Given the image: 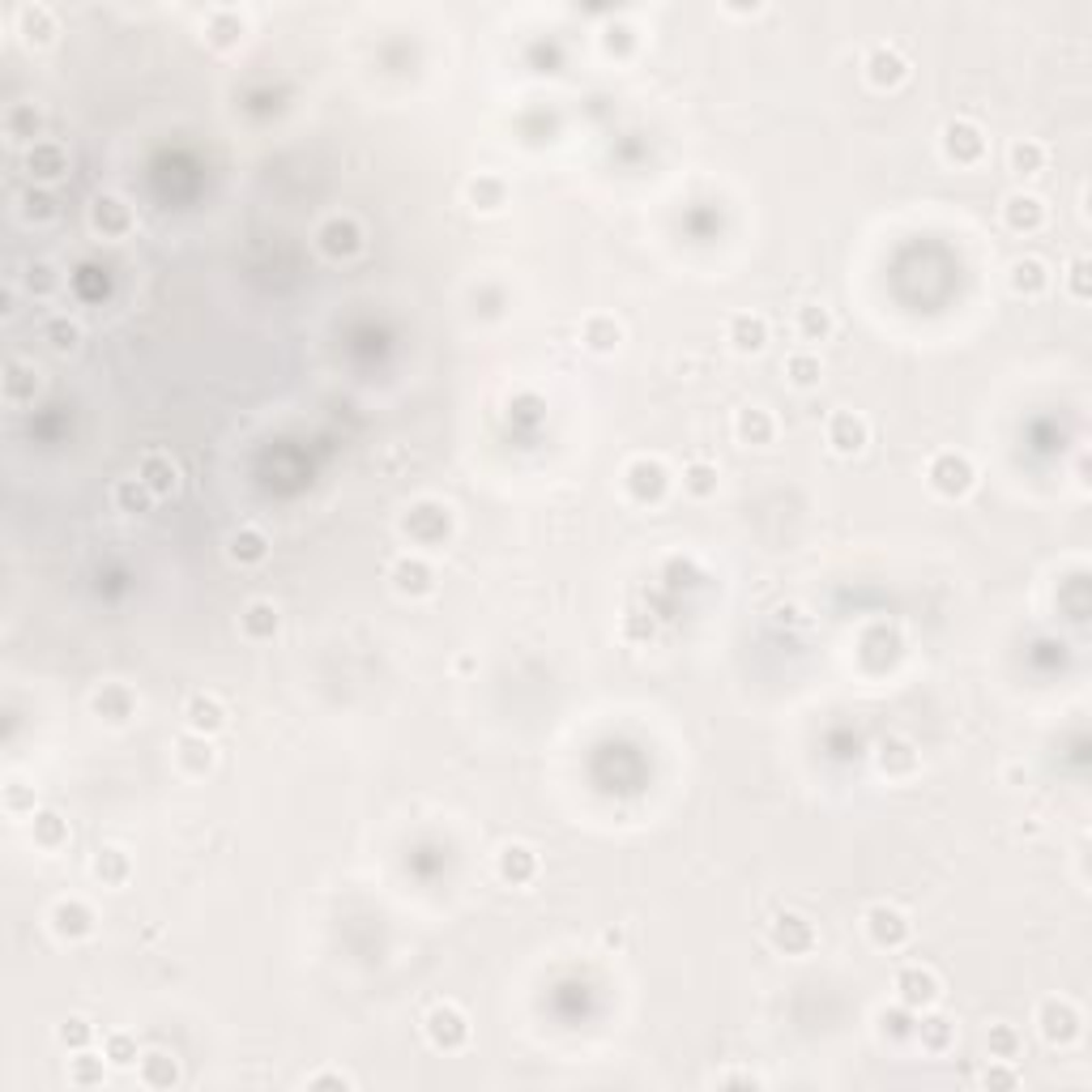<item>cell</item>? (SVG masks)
<instances>
[{"mask_svg": "<svg viewBox=\"0 0 1092 1092\" xmlns=\"http://www.w3.org/2000/svg\"><path fill=\"white\" fill-rule=\"evenodd\" d=\"M402 530H406L410 542L427 547V551H440V547L448 542V534H452V512H448V504L422 500V504H414V508L402 517Z\"/></svg>", "mask_w": 1092, "mask_h": 1092, "instance_id": "1", "label": "cell"}, {"mask_svg": "<svg viewBox=\"0 0 1092 1092\" xmlns=\"http://www.w3.org/2000/svg\"><path fill=\"white\" fill-rule=\"evenodd\" d=\"M926 482H931L935 496L961 500V496H969V491H973L977 470H973V462H969L965 452H939L935 462L926 466Z\"/></svg>", "mask_w": 1092, "mask_h": 1092, "instance_id": "2", "label": "cell"}, {"mask_svg": "<svg viewBox=\"0 0 1092 1092\" xmlns=\"http://www.w3.org/2000/svg\"><path fill=\"white\" fill-rule=\"evenodd\" d=\"M90 227L102 239H124L132 231V205L124 197H116V193H98L90 201Z\"/></svg>", "mask_w": 1092, "mask_h": 1092, "instance_id": "3", "label": "cell"}, {"mask_svg": "<svg viewBox=\"0 0 1092 1092\" xmlns=\"http://www.w3.org/2000/svg\"><path fill=\"white\" fill-rule=\"evenodd\" d=\"M862 922H866V935H870V943L875 947H905L909 943V918L905 913L896 909V905H870L866 913H862Z\"/></svg>", "mask_w": 1092, "mask_h": 1092, "instance_id": "4", "label": "cell"}, {"mask_svg": "<svg viewBox=\"0 0 1092 1092\" xmlns=\"http://www.w3.org/2000/svg\"><path fill=\"white\" fill-rule=\"evenodd\" d=\"M427 1041L436 1050H462L470 1041V1020L456 1003H440L427 1015Z\"/></svg>", "mask_w": 1092, "mask_h": 1092, "instance_id": "5", "label": "cell"}, {"mask_svg": "<svg viewBox=\"0 0 1092 1092\" xmlns=\"http://www.w3.org/2000/svg\"><path fill=\"white\" fill-rule=\"evenodd\" d=\"M768 939H772V947H777V952H786V956H806V952H816V943H820L816 926L806 922L802 913H781V918L768 926Z\"/></svg>", "mask_w": 1092, "mask_h": 1092, "instance_id": "6", "label": "cell"}, {"mask_svg": "<svg viewBox=\"0 0 1092 1092\" xmlns=\"http://www.w3.org/2000/svg\"><path fill=\"white\" fill-rule=\"evenodd\" d=\"M896 999L909 1007V1011H926L939 1003V977L926 969V965H905L896 973Z\"/></svg>", "mask_w": 1092, "mask_h": 1092, "instance_id": "7", "label": "cell"}, {"mask_svg": "<svg viewBox=\"0 0 1092 1092\" xmlns=\"http://www.w3.org/2000/svg\"><path fill=\"white\" fill-rule=\"evenodd\" d=\"M623 482H627V496L637 504H657L666 496V486H671V474H666V466L653 462V456H641V462L627 466Z\"/></svg>", "mask_w": 1092, "mask_h": 1092, "instance_id": "8", "label": "cell"}, {"mask_svg": "<svg viewBox=\"0 0 1092 1092\" xmlns=\"http://www.w3.org/2000/svg\"><path fill=\"white\" fill-rule=\"evenodd\" d=\"M943 154L961 163V167H973L985 158V132L973 124V120H952L943 128Z\"/></svg>", "mask_w": 1092, "mask_h": 1092, "instance_id": "9", "label": "cell"}, {"mask_svg": "<svg viewBox=\"0 0 1092 1092\" xmlns=\"http://www.w3.org/2000/svg\"><path fill=\"white\" fill-rule=\"evenodd\" d=\"M26 175L34 184H56L68 175V150L60 146V141H34V146L26 150Z\"/></svg>", "mask_w": 1092, "mask_h": 1092, "instance_id": "10", "label": "cell"}, {"mask_svg": "<svg viewBox=\"0 0 1092 1092\" xmlns=\"http://www.w3.org/2000/svg\"><path fill=\"white\" fill-rule=\"evenodd\" d=\"M1037 1025H1041V1037L1050 1045H1067L1080 1037V1011L1067 999H1045L1037 1011Z\"/></svg>", "mask_w": 1092, "mask_h": 1092, "instance_id": "11", "label": "cell"}, {"mask_svg": "<svg viewBox=\"0 0 1092 1092\" xmlns=\"http://www.w3.org/2000/svg\"><path fill=\"white\" fill-rule=\"evenodd\" d=\"M316 243H321V253L329 261H350L363 248V227L355 218H329L321 227V235H316Z\"/></svg>", "mask_w": 1092, "mask_h": 1092, "instance_id": "12", "label": "cell"}, {"mask_svg": "<svg viewBox=\"0 0 1092 1092\" xmlns=\"http://www.w3.org/2000/svg\"><path fill=\"white\" fill-rule=\"evenodd\" d=\"M866 440H870V427H866V418H862V414H854V410H836V414L828 418V444H832V452H840V456H858V452L866 448Z\"/></svg>", "mask_w": 1092, "mask_h": 1092, "instance_id": "13", "label": "cell"}, {"mask_svg": "<svg viewBox=\"0 0 1092 1092\" xmlns=\"http://www.w3.org/2000/svg\"><path fill=\"white\" fill-rule=\"evenodd\" d=\"M866 78H870V86H879V90H892V86H901V82L909 78V60L901 56V48L879 43V48H870V56H866Z\"/></svg>", "mask_w": 1092, "mask_h": 1092, "instance_id": "14", "label": "cell"}, {"mask_svg": "<svg viewBox=\"0 0 1092 1092\" xmlns=\"http://www.w3.org/2000/svg\"><path fill=\"white\" fill-rule=\"evenodd\" d=\"M389 581L397 593L406 597H427L436 589V572H432V563L427 559H414V555H402L393 568H389Z\"/></svg>", "mask_w": 1092, "mask_h": 1092, "instance_id": "15", "label": "cell"}, {"mask_svg": "<svg viewBox=\"0 0 1092 1092\" xmlns=\"http://www.w3.org/2000/svg\"><path fill=\"white\" fill-rule=\"evenodd\" d=\"M1003 223H1007L1015 235H1033V231H1041V223H1045V205H1041V197H1033V193H1007V197H1003Z\"/></svg>", "mask_w": 1092, "mask_h": 1092, "instance_id": "16", "label": "cell"}, {"mask_svg": "<svg viewBox=\"0 0 1092 1092\" xmlns=\"http://www.w3.org/2000/svg\"><path fill=\"white\" fill-rule=\"evenodd\" d=\"M52 931L68 943H78V939H90L94 935V909L86 901H60L52 909Z\"/></svg>", "mask_w": 1092, "mask_h": 1092, "instance_id": "17", "label": "cell"}, {"mask_svg": "<svg viewBox=\"0 0 1092 1092\" xmlns=\"http://www.w3.org/2000/svg\"><path fill=\"white\" fill-rule=\"evenodd\" d=\"M137 478L154 491V500H163V496H175V486H180V466L167 452H146L137 462Z\"/></svg>", "mask_w": 1092, "mask_h": 1092, "instance_id": "18", "label": "cell"}, {"mask_svg": "<svg viewBox=\"0 0 1092 1092\" xmlns=\"http://www.w3.org/2000/svg\"><path fill=\"white\" fill-rule=\"evenodd\" d=\"M1007 282H1011V291L1015 295H1025V299H1037L1050 291V265L1041 257H1015L1011 269H1007Z\"/></svg>", "mask_w": 1092, "mask_h": 1092, "instance_id": "19", "label": "cell"}, {"mask_svg": "<svg viewBox=\"0 0 1092 1092\" xmlns=\"http://www.w3.org/2000/svg\"><path fill=\"white\" fill-rule=\"evenodd\" d=\"M918 747L909 743V738H901V734H888L884 743H879V768L888 772V777H913V772H918Z\"/></svg>", "mask_w": 1092, "mask_h": 1092, "instance_id": "20", "label": "cell"}, {"mask_svg": "<svg viewBox=\"0 0 1092 1092\" xmlns=\"http://www.w3.org/2000/svg\"><path fill=\"white\" fill-rule=\"evenodd\" d=\"M184 721L193 734H218L227 726V704L218 696H193L184 704Z\"/></svg>", "mask_w": 1092, "mask_h": 1092, "instance_id": "21", "label": "cell"}, {"mask_svg": "<svg viewBox=\"0 0 1092 1092\" xmlns=\"http://www.w3.org/2000/svg\"><path fill=\"white\" fill-rule=\"evenodd\" d=\"M13 22H18V34H22V39H26L30 48L52 43V34H56V13H52L48 5H22V9L13 13Z\"/></svg>", "mask_w": 1092, "mask_h": 1092, "instance_id": "22", "label": "cell"}, {"mask_svg": "<svg viewBox=\"0 0 1092 1092\" xmlns=\"http://www.w3.org/2000/svg\"><path fill=\"white\" fill-rule=\"evenodd\" d=\"M734 436L743 444L764 448V444H772V436H777V422H772V414L764 406H743L738 418H734Z\"/></svg>", "mask_w": 1092, "mask_h": 1092, "instance_id": "23", "label": "cell"}, {"mask_svg": "<svg viewBox=\"0 0 1092 1092\" xmlns=\"http://www.w3.org/2000/svg\"><path fill=\"white\" fill-rule=\"evenodd\" d=\"M175 760H180V768L184 772H193V777H201V772H209L214 768V760H218V751H214V743H209V734H184L180 743H175Z\"/></svg>", "mask_w": 1092, "mask_h": 1092, "instance_id": "24", "label": "cell"}, {"mask_svg": "<svg viewBox=\"0 0 1092 1092\" xmlns=\"http://www.w3.org/2000/svg\"><path fill=\"white\" fill-rule=\"evenodd\" d=\"M726 333H730V346L738 350V355H760V350L768 346V321H764V316H747V312L734 316Z\"/></svg>", "mask_w": 1092, "mask_h": 1092, "instance_id": "25", "label": "cell"}, {"mask_svg": "<svg viewBox=\"0 0 1092 1092\" xmlns=\"http://www.w3.org/2000/svg\"><path fill=\"white\" fill-rule=\"evenodd\" d=\"M534 875H538V854L530 845H504L500 850V879L504 884L521 888V884H530Z\"/></svg>", "mask_w": 1092, "mask_h": 1092, "instance_id": "26", "label": "cell"}, {"mask_svg": "<svg viewBox=\"0 0 1092 1092\" xmlns=\"http://www.w3.org/2000/svg\"><path fill=\"white\" fill-rule=\"evenodd\" d=\"M227 555L239 563V568L265 563V559H269V538H265V530H257V525H243V530H235L231 542H227Z\"/></svg>", "mask_w": 1092, "mask_h": 1092, "instance_id": "27", "label": "cell"}, {"mask_svg": "<svg viewBox=\"0 0 1092 1092\" xmlns=\"http://www.w3.org/2000/svg\"><path fill=\"white\" fill-rule=\"evenodd\" d=\"M94 713L112 726H124L132 713H137V696L124 687V683H108L98 696H94Z\"/></svg>", "mask_w": 1092, "mask_h": 1092, "instance_id": "28", "label": "cell"}, {"mask_svg": "<svg viewBox=\"0 0 1092 1092\" xmlns=\"http://www.w3.org/2000/svg\"><path fill=\"white\" fill-rule=\"evenodd\" d=\"M137 1071H141V1084H146V1088H175V1084H180V1063H175L167 1050L141 1054Z\"/></svg>", "mask_w": 1092, "mask_h": 1092, "instance_id": "29", "label": "cell"}, {"mask_svg": "<svg viewBox=\"0 0 1092 1092\" xmlns=\"http://www.w3.org/2000/svg\"><path fill=\"white\" fill-rule=\"evenodd\" d=\"M913 1037H918L931 1054H943V1050H952V1041H956V1025L947 1015H939V1011L926 1007V1015L918 1020V1025H913Z\"/></svg>", "mask_w": 1092, "mask_h": 1092, "instance_id": "30", "label": "cell"}, {"mask_svg": "<svg viewBox=\"0 0 1092 1092\" xmlns=\"http://www.w3.org/2000/svg\"><path fill=\"white\" fill-rule=\"evenodd\" d=\"M239 627H243V637H248V641H273L277 637V607L265 602V597H257V602L243 607Z\"/></svg>", "mask_w": 1092, "mask_h": 1092, "instance_id": "31", "label": "cell"}, {"mask_svg": "<svg viewBox=\"0 0 1092 1092\" xmlns=\"http://www.w3.org/2000/svg\"><path fill=\"white\" fill-rule=\"evenodd\" d=\"M94 875L102 888H124L128 875H132V858L120 850V845H108V850H98L94 858Z\"/></svg>", "mask_w": 1092, "mask_h": 1092, "instance_id": "32", "label": "cell"}, {"mask_svg": "<svg viewBox=\"0 0 1092 1092\" xmlns=\"http://www.w3.org/2000/svg\"><path fill=\"white\" fill-rule=\"evenodd\" d=\"M581 342L589 350H597V355H607V350H615L623 342V325L615 321V316H589V321L581 325Z\"/></svg>", "mask_w": 1092, "mask_h": 1092, "instance_id": "33", "label": "cell"}, {"mask_svg": "<svg viewBox=\"0 0 1092 1092\" xmlns=\"http://www.w3.org/2000/svg\"><path fill=\"white\" fill-rule=\"evenodd\" d=\"M470 205L482 209V214H496V209L508 205V184L500 180V175H478V180H470Z\"/></svg>", "mask_w": 1092, "mask_h": 1092, "instance_id": "34", "label": "cell"}, {"mask_svg": "<svg viewBox=\"0 0 1092 1092\" xmlns=\"http://www.w3.org/2000/svg\"><path fill=\"white\" fill-rule=\"evenodd\" d=\"M112 500H116L120 512L141 517V512H150V508H154V491H150L146 482H141V478H120L116 491H112Z\"/></svg>", "mask_w": 1092, "mask_h": 1092, "instance_id": "35", "label": "cell"}, {"mask_svg": "<svg viewBox=\"0 0 1092 1092\" xmlns=\"http://www.w3.org/2000/svg\"><path fill=\"white\" fill-rule=\"evenodd\" d=\"M34 393H39V376H34L30 363L13 359V363L5 367V397H9L13 406H22V402H34Z\"/></svg>", "mask_w": 1092, "mask_h": 1092, "instance_id": "36", "label": "cell"}, {"mask_svg": "<svg viewBox=\"0 0 1092 1092\" xmlns=\"http://www.w3.org/2000/svg\"><path fill=\"white\" fill-rule=\"evenodd\" d=\"M30 820H34L30 832H34V845H39V850H60V845L68 840V820L64 816H56V811H34Z\"/></svg>", "mask_w": 1092, "mask_h": 1092, "instance_id": "37", "label": "cell"}, {"mask_svg": "<svg viewBox=\"0 0 1092 1092\" xmlns=\"http://www.w3.org/2000/svg\"><path fill=\"white\" fill-rule=\"evenodd\" d=\"M1007 163H1011V171L1020 175V180H1029V175H1037L1041 167H1045V146L1041 141H1011V150H1007Z\"/></svg>", "mask_w": 1092, "mask_h": 1092, "instance_id": "38", "label": "cell"}, {"mask_svg": "<svg viewBox=\"0 0 1092 1092\" xmlns=\"http://www.w3.org/2000/svg\"><path fill=\"white\" fill-rule=\"evenodd\" d=\"M108 1067H112L108 1054L98 1059V1054H90V1050H78V1059L68 1063V1080H73L78 1088H94V1084L108 1080Z\"/></svg>", "mask_w": 1092, "mask_h": 1092, "instance_id": "39", "label": "cell"}, {"mask_svg": "<svg viewBox=\"0 0 1092 1092\" xmlns=\"http://www.w3.org/2000/svg\"><path fill=\"white\" fill-rule=\"evenodd\" d=\"M39 128H43V116L34 112V102H13L9 116H5V132H9L13 141H30V146H34Z\"/></svg>", "mask_w": 1092, "mask_h": 1092, "instance_id": "40", "label": "cell"}, {"mask_svg": "<svg viewBox=\"0 0 1092 1092\" xmlns=\"http://www.w3.org/2000/svg\"><path fill=\"white\" fill-rule=\"evenodd\" d=\"M985 1050H991V1059L1015 1063L1020 1054H1025V1037H1020L1015 1025H991V1033H985Z\"/></svg>", "mask_w": 1092, "mask_h": 1092, "instance_id": "41", "label": "cell"}, {"mask_svg": "<svg viewBox=\"0 0 1092 1092\" xmlns=\"http://www.w3.org/2000/svg\"><path fill=\"white\" fill-rule=\"evenodd\" d=\"M683 486H687V496H696V500L717 496V466L704 462V456H696V462H687V470H683Z\"/></svg>", "mask_w": 1092, "mask_h": 1092, "instance_id": "42", "label": "cell"}, {"mask_svg": "<svg viewBox=\"0 0 1092 1092\" xmlns=\"http://www.w3.org/2000/svg\"><path fill=\"white\" fill-rule=\"evenodd\" d=\"M786 376H790V384H798V389H816L820 376H824V363H820V355H811V350H794L786 359Z\"/></svg>", "mask_w": 1092, "mask_h": 1092, "instance_id": "43", "label": "cell"}, {"mask_svg": "<svg viewBox=\"0 0 1092 1092\" xmlns=\"http://www.w3.org/2000/svg\"><path fill=\"white\" fill-rule=\"evenodd\" d=\"M18 209H22V218L26 223H52L56 218V197L48 193V188H26L22 197H18Z\"/></svg>", "mask_w": 1092, "mask_h": 1092, "instance_id": "44", "label": "cell"}, {"mask_svg": "<svg viewBox=\"0 0 1092 1092\" xmlns=\"http://www.w3.org/2000/svg\"><path fill=\"white\" fill-rule=\"evenodd\" d=\"M875 1020H879V1033H884L888 1041H909V1037H913V1025H918V1020H913V1011H909L905 1003L884 1007Z\"/></svg>", "mask_w": 1092, "mask_h": 1092, "instance_id": "45", "label": "cell"}, {"mask_svg": "<svg viewBox=\"0 0 1092 1092\" xmlns=\"http://www.w3.org/2000/svg\"><path fill=\"white\" fill-rule=\"evenodd\" d=\"M43 342L56 350V355H68V350H78L82 329H78V321H68V316H52L43 325Z\"/></svg>", "mask_w": 1092, "mask_h": 1092, "instance_id": "46", "label": "cell"}, {"mask_svg": "<svg viewBox=\"0 0 1092 1092\" xmlns=\"http://www.w3.org/2000/svg\"><path fill=\"white\" fill-rule=\"evenodd\" d=\"M798 333H802L806 342H824V337L832 333V312L820 307V303L798 307Z\"/></svg>", "mask_w": 1092, "mask_h": 1092, "instance_id": "47", "label": "cell"}, {"mask_svg": "<svg viewBox=\"0 0 1092 1092\" xmlns=\"http://www.w3.org/2000/svg\"><path fill=\"white\" fill-rule=\"evenodd\" d=\"M56 287H60V277H56V265L52 261H30L26 265V291L34 299H48Z\"/></svg>", "mask_w": 1092, "mask_h": 1092, "instance_id": "48", "label": "cell"}, {"mask_svg": "<svg viewBox=\"0 0 1092 1092\" xmlns=\"http://www.w3.org/2000/svg\"><path fill=\"white\" fill-rule=\"evenodd\" d=\"M102 1054H108V1063H112V1067H137V1063H141L137 1037H128V1033H112L108 1045H102Z\"/></svg>", "mask_w": 1092, "mask_h": 1092, "instance_id": "49", "label": "cell"}, {"mask_svg": "<svg viewBox=\"0 0 1092 1092\" xmlns=\"http://www.w3.org/2000/svg\"><path fill=\"white\" fill-rule=\"evenodd\" d=\"M209 34H214V43H218V48H227V43H235L239 34H243V18L231 13V9H218L214 18H209Z\"/></svg>", "mask_w": 1092, "mask_h": 1092, "instance_id": "50", "label": "cell"}, {"mask_svg": "<svg viewBox=\"0 0 1092 1092\" xmlns=\"http://www.w3.org/2000/svg\"><path fill=\"white\" fill-rule=\"evenodd\" d=\"M981 1084L991 1088V1092H1007V1088H1015V1084H1020V1071H1015L1007 1059H991V1067L981 1071Z\"/></svg>", "mask_w": 1092, "mask_h": 1092, "instance_id": "51", "label": "cell"}, {"mask_svg": "<svg viewBox=\"0 0 1092 1092\" xmlns=\"http://www.w3.org/2000/svg\"><path fill=\"white\" fill-rule=\"evenodd\" d=\"M56 1037H60V1045H68V1050H86L90 1037H94V1029H90V1020L73 1015V1020H64V1025L56 1029Z\"/></svg>", "mask_w": 1092, "mask_h": 1092, "instance_id": "52", "label": "cell"}, {"mask_svg": "<svg viewBox=\"0 0 1092 1092\" xmlns=\"http://www.w3.org/2000/svg\"><path fill=\"white\" fill-rule=\"evenodd\" d=\"M5 811L9 816H34V790L26 781H9L5 786Z\"/></svg>", "mask_w": 1092, "mask_h": 1092, "instance_id": "53", "label": "cell"}, {"mask_svg": "<svg viewBox=\"0 0 1092 1092\" xmlns=\"http://www.w3.org/2000/svg\"><path fill=\"white\" fill-rule=\"evenodd\" d=\"M1067 282H1071V295L1075 299H1088V257H1075L1071 261V277Z\"/></svg>", "mask_w": 1092, "mask_h": 1092, "instance_id": "54", "label": "cell"}, {"mask_svg": "<svg viewBox=\"0 0 1092 1092\" xmlns=\"http://www.w3.org/2000/svg\"><path fill=\"white\" fill-rule=\"evenodd\" d=\"M307 1088H355V1080L342 1075V1071H321V1075H312Z\"/></svg>", "mask_w": 1092, "mask_h": 1092, "instance_id": "55", "label": "cell"}, {"mask_svg": "<svg viewBox=\"0 0 1092 1092\" xmlns=\"http://www.w3.org/2000/svg\"><path fill=\"white\" fill-rule=\"evenodd\" d=\"M717 1088H760V1075H717Z\"/></svg>", "mask_w": 1092, "mask_h": 1092, "instance_id": "56", "label": "cell"}]
</instances>
